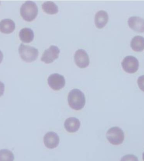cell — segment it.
Returning a JSON list of instances; mask_svg holds the SVG:
<instances>
[{
	"instance_id": "1",
	"label": "cell",
	"mask_w": 144,
	"mask_h": 161,
	"mask_svg": "<svg viewBox=\"0 0 144 161\" xmlns=\"http://www.w3.org/2000/svg\"><path fill=\"white\" fill-rule=\"evenodd\" d=\"M68 102L72 108L76 111L81 110L85 105V95L79 89H73L68 95Z\"/></svg>"
},
{
	"instance_id": "2",
	"label": "cell",
	"mask_w": 144,
	"mask_h": 161,
	"mask_svg": "<svg viewBox=\"0 0 144 161\" xmlns=\"http://www.w3.org/2000/svg\"><path fill=\"white\" fill-rule=\"evenodd\" d=\"M38 14V7L36 4L32 1H27L21 6V16L27 22L33 21L35 19Z\"/></svg>"
},
{
	"instance_id": "3",
	"label": "cell",
	"mask_w": 144,
	"mask_h": 161,
	"mask_svg": "<svg viewBox=\"0 0 144 161\" xmlns=\"http://www.w3.org/2000/svg\"><path fill=\"white\" fill-rule=\"evenodd\" d=\"M20 56L22 60L27 63L35 61L38 58V51L36 48L21 44L19 48Z\"/></svg>"
},
{
	"instance_id": "4",
	"label": "cell",
	"mask_w": 144,
	"mask_h": 161,
	"mask_svg": "<svg viewBox=\"0 0 144 161\" xmlns=\"http://www.w3.org/2000/svg\"><path fill=\"white\" fill-rule=\"evenodd\" d=\"M106 137L108 141L114 145L122 144L125 140V134L120 127H111L106 133Z\"/></svg>"
},
{
	"instance_id": "5",
	"label": "cell",
	"mask_w": 144,
	"mask_h": 161,
	"mask_svg": "<svg viewBox=\"0 0 144 161\" xmlns=\"http://www.w3.org/2000/svg\"><path fill=\"white\" fill-rule=\"evenodd\" d=\"M121 65L123 69L126 72L129 74H133L138 70L139 63L135 57L128 56L124 58L121 63Z\"/></svg>"
},
{
	"instance_id": "6",
	"label": "cell",
	"mask_w": 144,
	"mask_h": 161,
	"mask_svg": "<svg viewBox=\"0 0 144 161\" xmlns=\"http://www.w3.org/2000/svg\"><path fill=\"white\" fill-rule=\"evenodd\" d=\"M60 53V50L58 47L51 46L49 49H46L41 58V61L46 64H51L58 59Z\"/></svg>"
},
{
	"instance_id": "7",
	"label": "cell",
	"mask_w": 144,
	"mask_h": 161,
	"mask_svg": "<svg viewBox=\"0 0 144 161\" xmlns=\"http://www.w3.org/2000/svg\"><path fill=\"white\" fill-rule=\"evenodd\" d=\"M48 83L53 90L58 91L64 87L65 80L63 75L54 74L49 75L48 79Z\"/></svg>"
},
{
	"instance_id": "8",
	"label": "cell",
	"mask_w": 144,
	"mask_h": 161,
	"mask_svg": "<svg viewBox=\"0 0 144 161\" xmlns=\"http://www.w3.org/2000/svg\"><path fill=\"white\" fill-rule=\"evenodd\" d=\"M74 60L76 65L81 69L86 68L89 66L90 63L87 53L85 50L82 49H79L75 52Z\"/></svg>"
},
{
	"instance_id": "9",
	"label": "cell",
	"mask_w": 144,
	"mask_h": 161,
	"mask_svg": "<svg viewBox=\"0 0 144 161\" xmlns=\"http://www.w3.org/2000/svg\"><path fill=\"white\" fill-rule=\"evenodd\" d=\"M43 142L47 148L53 149L56 148L59 144V136L54 132H47L43 137Z\"/></svg>"
},
{
	"instance_id": "10",
	"label": "cell",
	"mask_w": 144,
	"mask_h": 161,
	"mask_svg": "<svg viewBox=\"0 0 144 161\" xmlns=\"http://www.w3.org/2000/svg\"><path fill=\"white\" fill-rule=\"evenodd\" d=\"M129 27L139 33L144 32V19L139 17H132L129 19Z\"/></svg>"
},
{
	"instance_id": "11",
	"label": "cell",
	"mask_w": 144,
	"mask_h": 161,
	"mask_svg": "<svg viewBox=\"0 0 144 161\" xmlns=\"http://www.w3.org/2000/svg\"><path fill=\"white\" fill-rule=\"evenodd\" d=\"M108 21V15L107 12L105 11L101 10L98 12L96 14L94 22L96 27L99 29L103 28Z\"/></svg>"
},
{
	"instance_id": "12",
	"label": "cell",
	"mask_w": 144,
	"mask_h": 161,
	"mask_svg": "<svg viewBox=\"0 0 144 161\" xmlns=\"http://www.w3.org/2000/svg\"><path fill=\"white\" fill-rule=\"evenodd\" d=\"M80 121L75 117H70L66 119L64 123L66 130L70 133L76 132L80 128Z\"/></svg>"
},
{
	"instance_id": "13",
	"label": "cell",
	"mask_w": 144,
	"mask_h": 161,
	"mask_svg": "<svg viewBox=\"0 0 144 161\" xmlns=\"http://www.w3.org/2000/svg\"><path fill=\"white\" fill-rule=\"evenodd\" d=\"M15 24L12 20L7 19L0 22V31L5 34H10L14 31Z\"/></svg>"
},
{
	"instance_id": "14",
	"label": "cell",
	"mask_w": 144,
	"mask_h": 161,
	"mask_svg": "<svg viewBox=\"0 0 144 161\" xmlns=\"http://www.w3.org/2000/svg\"><path fill=\"white\" fill-rule=\"evenodd\" d=\"M19 36L21 41L23 42L30 43L34 39V32L30 28H24L20 31Z\"/></svg>"
},
{
	"instance_id": "15",
	"label": "cell",
	"mask_w": 144,
	"mask_h": 161,
	"mask_svg": "<svg viewBox=\"0 0 144 161\" xmlns=\"http://www.w3.org/2000/svg\"><path fill=\"white\" fill-rule=\"evenodd\" d=\"M131 48L136 52L142 51L144 49V38L140 36L134 37L131 42Z\"/></svg>"
},
{
	"instance_id": "16",
	"label": "cell",
	"mask_w": 144,
	"mask_h": 161,
	"mask_svg": "<svg viewBox=\"0 0 144 161\" xmlns=\"http://www.w3.org/2000/svg\"><path fill=\"white\" fill-rule=\"evenodd\" d=\"M42 9L45 13L49 14H55L58 13V7L54 2L48 1L42 5Z\"/></svg>"
},
{
	"instance_id": "17",
	"label": "cell",
	"mask_w": 144,
	"mask_h": 161,
	"mask_svg": "<svg viewBox=\"0 0 144 161\" xmlns=\"http://www.w3.org/2000/svg\"><path fill=\"white\" fill-rule=\"evenodd\" d=\"M14 155L10 151L7 149L0 150V161H13Z\"/></svg>"
},
{
	"instance_id": "18",
	"label": "cell",
	"mask_w": 144,
	"mask_h": 161,
	"mask_svg": "<svg viewBox=\"0 0 144 161\" xmlns=\"http://www.w3.org/2000/svg\"><path fill=\"white\" fill-rule=\"evenodd\" d=\"M121 161H139L137 157L133 154H127L124 156Z\"/></svg>"
},
{
	"instance_id": "19",
	"label": "cell",
	"mask_w": 144,
	"mask_h": 161,
	"mask_svg": "<svg viewBox=\"0 0 144 161\" xmlns=\"http://www.w3.org/2000/svg\"><path fill=\"white\" fill-rule=\"evenodd\" d=\"M137 82L140 90L144 92V75L139 77Z\"/></svg>"
},
{
	"instance_id": "20",
	"label": "cell",
	"mask_w": 144,
	"mask_h": 161,
	"mask_svg": "<svg viewBox=\"0 0 144 161\" xmlns=\"http://www.w3.org/2000/svg\"><path fill=\"white\" fill-rule=\"evenodd\" d=\"M5 90L4 84L0 81V97L2 96L4 93Z\"/></svg>"
},
{
	"instance_id": "21",
	"label": "cell",
	"mask_w": 144,
	"mask_h": 161,
	"mask_svg": "<svg viewBox=\"0 0 144 161\" xmlns=\"http://www.w3.org/2000/svg\"><path fill=\"white\" fill-rule=\"evenodd\" d=\"M3 59V54L2 52L0 50V64L2 63Z\"/></svg>"
},
{
	"instance_id": "22",
	"label": "cell",
	"mask_w": 144,
	"mask_h": 161,
	"mask_svg": "<svg viewBox=\"0 0 144 161\" xmlns=\"http://www.w3.org/2000/svg\"><path fill=\"white\" fill-rule=\"evenodd\" d=\"M142 159L144 161V152H143V153L142 154Z\"/></svg>"
},
{
	"instance_id": "23",
	"label": "cell",
	"mask_w": 144,
	"mask_h": 161,
	"mask_svg": "<svg viewBox=\"0 0 144 161\" xmlns=\"http://www.w3.org/2000/svg\"></svg>"
}]
</instances>
